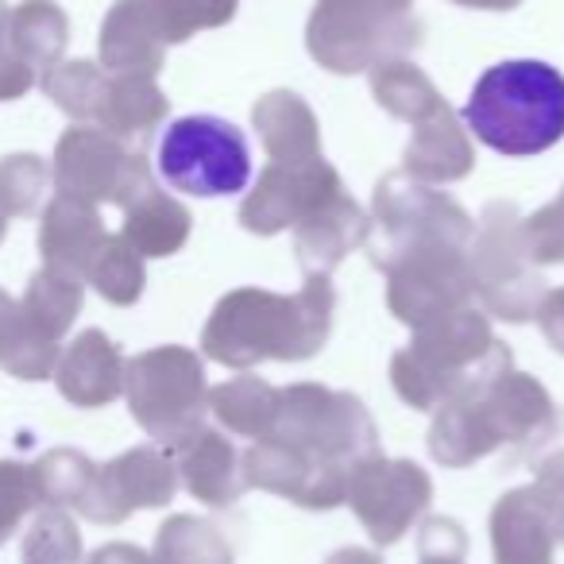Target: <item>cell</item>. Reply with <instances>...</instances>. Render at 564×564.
Segmentation results:
<instances>
[{
    "label": "cell",
    "instance_id": "1",
    "mask_svg": "<svg viewBox=\"0 0 564 564\" xmlns=\"http://www.w3.org/2000/svg\"><path fill=\"white\" fill-rule=\"evenodd\" d=\"M464 124L510 159L541 155L564 135V78L538 58H510L476 82Z\"/></svg>",
    "mask_w": 564,
    "mask_h": 564
},
{
    "label": "cell",
    "instance_id": "2",
    "mask_svg": "<svg viewBox=\"0 0 564 564\" xmlns=\"http://www.w3.org/2000/svg\"><path fill=\"white\" fill-rule=\"evenodd\" d=\"M159 178L171 189L189 197H228L240 194L251 178V151L248 135L232 120L209 117H182L159 140Z\"/></svg>",
    "mask_w": 564,
    "mask_h": 564
},
{
    "label": "cell",
    "instance_id": "3",
    "mask_svg": "<svg viewBox=\"0 0 564 564\" xmlns=\"http://www.w3.org/2000/svg\"><path fill=\"white\" fill-rule=\"evenodd\" d=\"M55 360V337L35 325L24 302L0 291V368L17 379H43Z\"/></svg>",
    "mask_w": 564,
    "mask_h": 564
},
{
    "label": "cell",
    "instance_id": "4",
    "mask_svg": "<svg viewBox=\"0 0 564 564\" xmlns=\"http://www.w3.org/2000/svg\"><path fill=\"white\" fill-rule=\"evenodd\" d=\"M4 40L32 70L47 66L63 51V12L51 0H28L17 12H9Z\"/></svg>",
    "mask_w": 564,
    "mask_h": 564
},
{
    "label": "cell",
    "instance_id": "5",
    "mask_svg": "<svg viewBox=\"0 0 564 564\" xmlns=\"http://www.w3.org/2000/svg\"><path fill=\"white\" fill-rule=\"evenodd\" d=\"M105 364H109V356H105L101 337H82L78 345H74V352L66 356L63 371H58V383H63V391L70 394L74 402H97L109 394Z\"/></svg>",
    "mask_w": 564,
    "mask_h": 564
},
{
    "label": "cell",
    "instance_id": "6",
    "mask_svg": "<svg viewBox=\"0 0 564 564\" xmlns=\"http://www.w3.org/2000/svg\"><path fill=\"white\" fill-rule=\"evenodd\" d=\"M74 306H78V291H74L66 279H58L55 271L35 274L32 286H28L24 310L35 317V325H40L47 337H58V333L70 325Z\"/></svg>",
    "mask_w": 564,
    "mask_h": 564
},
{
    "label": "cell",
    "instance_id": "7",
    "mask_svg": "<svg viewBox=\"0 0 564 564\" xmlns=\"http://www.w3.org/2000/svg\"><path fill=\"white\" fill-rule=\"evenodd\" d=\"M43 163L35 155L0 159V217H24L40 205L43 194Z\"/></svg>",
    "mask_w": 564,
    "mask_h": 564
},
{
    "label": "cell",
    "instance_id": "8",
    "mask_svg": "<svg viewBox=\"0 0 564 564\" xmlns=\"http://www.w3.org/2000/svg\"><path fill=\"white\" fill-rule=\"evenodd\" d=\"M35 471H28L24 464L0 460V545L12 538V530L20 525V518L35 507Z\"/></svg>",
    "mask_w": 564,
    "mask_h": 564
},
{
    "label": "cell",
    "instance_id": "9",
    "mask_svg": "<svg viewBox=\"0 0 564 564\" xmlns=\"http://www.w3.org/2000/svg\"><path fill=\"white\" fill-rule=\"evenodd\" d=\"M66 553H74V533L63 518H40V525L32 530L24 545V556L32 564H43V561H63Z\"/></svg>",
    "mask_w": 564,
    "mask_h": 564
},
{
    "label": "cell",
    "instance_id": "10",
    "mask_svg": "<svg viewBox=\"0 0 564 564\" xmlns=\"http://www.w3.org/2000/svg\"><path fill=\"white\" fill-rule=\"evenodd\" d=\"M35 82L32 66L9 47V40L0 35V101H17L28 86Z\"/></svg>",
    "mask_w": 564,
    "mask_h": 564
},
{
    "label": "cell",
    "instance_id": "11",
    "mask_svg": "<svg viewBox=\"0 0 564 564\" xmlns=\"http://www.w3.org/2000/svg\"><path fill=\"white\" fill-rule=\"evenodd\" d=\"M4 28H9V9H4V0H0V35H4Z\"/></svg>",
    "mask_w": 564,
    "mask_h": 564
},
{
    "label": "cell",
    "instance_id": "12",
    "mask_svg": "<svg viewBox=\"0 0 564 564\" xmlns=\"http://www.w3.org/2000/svg\"><path fill=\"white\" fill-rule=\"evenodd\" d=\"M0 240H4V217H0Z\"/></svg>",
    "mask_w": 564,
    "mask_h": 564
}]
</instances>
